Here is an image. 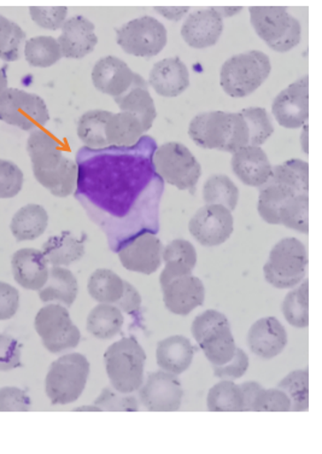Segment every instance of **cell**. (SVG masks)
I'll list each match as a JSON object with an SVG mask.
<instances>
[{
	"instance_id": "1",
	"label": "cell",
	"mask_w": 322,
	"mask_h": 454,
	"mask_svg": "<svg viewBox=\"0 0 322 454\" xmlns=\"http://www.w3.org/2000/svg\"><path fill=\"white\" fill-rule=\"evenodd\" d=\"M157 149L142 136L131 148L79 149L76 153V199L88 210L118 253L142 233L159 232V201L164 180L152 166Z\"/></svg>"
},
{
	"instance_id": "2",
	"label": "cell",
	"mask_w": 322,
	"mask_h": 454,
	"mask_svg": "<svg viewBox=\"0 0 322 454\" xmlns=\"http://www.w3.org/2000/svg\"><path fill=\"white\" fill-rule=\"evenodd\" d=\"M27 153L36 182L52 196L65 199L75 192L78 166L66 158L55 137L42 129L32 131L27 139Z\"/></svg>"
},
{
	"instance_id": "3",
	"label": "cell",
	"mask_w": 322,
	"mask_h": 454,
	"mask_svg": "<svg viewBox=\"0 0 322 454\" xmlns=\"http://www.w3.org/2000/svg\"><path fill=\"white\" fill-rule=\"evenodd\" d=\"M188 136L199 148L234 153L249 145V129L241 113L205 112L191 120Z\"/></svg>"
},
{
	"instance_id": "4",
	"label": "cell",
	"mask_w": 322,
	"mask_h": 454,
	"mask_svg": "<svg viewBox=\"0 0 322 454\" xmlns=\"http://www.w3.org/2000/svg\"><path fill=\"white\" fill-rule=\"evenodd\" d=\"M145 362V350L134 336L124 337L109 346L104 353V364L112 389L124 395L141 389Z\"/></svg>"
},
{
	"instance_id": "5",
	"label": "cell",
	"mask_w": 322,
	"mask_h": 454,
	"mask_svg": "<svg viewBox=\"0 0 322 454\" xmlns=\"http://www.w3.org/2000/svg\"><path fill=\"white\" fill-rule=\"evenodd\" d=\"M272 72L267 53L250 50L230 57L222 65L220 85L232 98H245L264 85Z\"/></svg>"
},
{
	"instance_id": "6",
	"label": "cell",
	"mask_w": 322,
	"mask_h": 454,
	"mask_svg": "<svg viewBox=\"0 0 322 454\" xmlns=\"http://www.w3.org/2000/svg\"><path fill=\"white\" fill-rule=\"evenodd\" d=\"M91 364L80 353L62 356L50 365L45 392L52 405H69L84 393Z\"/></svg>"
},
{
	"instance_id": "7",
	"label": "cell",
	"mask_w": 322,
	"mask_h": 454,
	"mask_svg": "<svg viewBox=\"0 0 322 454\" xmlns=\"http://www.w3.org/2000/svg\"><path fill=\"white\" fill-rule=\"evenodd\" d=\"M252 28L268 48L275 52H288L302 39L301 22L283 6H250Z\"/></svg>"
},
{
	"instance_id": "8",
	"label": "cell",
	"mask_w": 322,
	"mask_h": 454,
	"mask_svg": "<svg viewBox=\"0 0 322 454\" xmlns=\"http://www.w3.org/2000/svg\"><path fill=\"white\" fill-rule=\"evenodd\" d=\"M307 248L300 239L287 237L272 248L264 266L265 280L277 289H294L308 272Z\"/></svg>"
},
{
	"instance_id": "9",
	"label": "cell",
	"mask_w": 322,
	"mask_h": 454,
	"mask_svg": "<svg viewBox=\"0 0 322 454\" xmlns=\"http://www.w3.org/2000/svg\"><path fill=\"white\" fill-rule=\"evenodd\" d=\"M191 333L212 367L224 366L234 358L238 347L224 313L217 309L205 310L196 317Z\"/></svg>"
},
{
	"instance_id": "10",
	"label": "cell",
	"mask_w": 322,
	"mask_h": 454,
	"mask_svg": "<svg viewBox=\"0 0 322 454\" xmlns=\"http://www.w3.org/2000/svg\"><path fill=\"white\" fill-rule=\"evenodd\" d=\"M152 166L159 178L181 192L194 193L202 176L197 158L188 146L178 142L157 146L152 155Z\"/></svg>"
},
{
	"instance_id": "11",
	"label": "cell",
	"mask_w": 322,
	"mask_h": 454,
	"mask_svg": "<svg viewBox=\"0 0 322 454\" xmlns=\"http://www.w3.org/2000/svg\"><path fill=\"white\" fill-rule=\"evenodd\" d=\"M168 42L165 26L152 16L131 20L116 29V43L128 55L151 59L164 51Z\"/></svg>"
},
{
	"instance_id": "12",
	"label": "cell",
	"mask_w": 322,
	"mask_h": 454,
	"mask_svg": "<svg viewBox=\"0 0 322 454\" xmlns=\"http://www.w3.org/2000/svg\"><path fill=\"white\" fill-rule=\"evenodd\" d=\"M34 328L42 345L52 354L76 348L81 340V332L73 323L69 310L56 303H49L39 309Z\"/></svg>"
},
{
	"instance_id": "13",
	"label": "cell",
	"mask_w": 322,
	"mask_h": 454,
	"mask_svg": "<svg viewBox=\"0 0 322 454\" xmlns=\"http://www.w3.org/2000/svg\"><path fill=\"white\" fill-rule=\"evenodd\" d=\"M0 121L22 131H35L50 121L48 106L35 93L8 88L0 96Z\"/></svg>"
},
{
	"instance_id": "14",
	"label": "cell",
	"mask_w": 322,
	"mask_h": 454,
	"mask_svg": "<svg viewBox=\"0 0 322 454\" xmlns=\"http://www.w3.org/2000/svg\"><path fill=\"white\" fill-rule=\"evenodd\" d=\"M275 121L288 129H302L310 120V76L304 75L279 92L272 103Z\"/></svg>"
},
{
	"instance_id": "15",
	"label": "cell",
	"mask_w": 322,
	"mask_h": 454,
	"mask_svg": "<svg viewBox=\"0 0 322 454\" xmlns=\"http://www.w3.org/2000/svg\"><path fill=\"white\" fill-rule=\"evenodd\" d=\"M188 231L203 247L224 245L234 231V215L224 206L205 205L192 216Z\"/></svg>"
},
{
	"instance_id": "16",
	"label": "cell",
	"mask_w": 322,
	"mask_h": 454,
	"mask_svg": "<svg viewBox=\"0 0 322 454\" xmlns=\"http://www.w3.org/2000/svg\"><path fill=\"white\" fill-rule=\"evenodd\" d=\"M184 390L178 376L165 372H150L139 389V400L146 410L172 412L180 409Z\"/></svg>"
},
{
	"instance_id": "17",
	"label": "cell",
	"mask_w": 322,
	"mask_h": 454,
	"mask_svg": "<svg viewBox=\"0 0 322 454\" xmlns=\"http://www.w3.org/2000/svg\"><path fill=\"white\" fill-rule=\"evenodd\" d=\"M92 82L99 92L114 97L124 96L129 90L145 80L116 56H105L96 62L92 70Z\"/></svg>"
},
{
	"instance_id": "18",
	"label": "cell",
	"mask_w": 322,
	"mask_h": 454,
	"mask_svg": "<svg viewBox=\"0 0 322 454\" xmlns=\"http://www.w3.org/2000/svg\"><path fill=\"white\" fill-rule=\"evenodd\" d=\"M164 245L157 236L142 233L119 250V262L127 271L150 276L162 265Z\"/></svg>"
},
{
	"instance_id": "19",
	"label": "cell",
	"mask_w": 322,
	"mask_h": 454,
	"mask_svg": "<svg viewBox=\"0 0 322 454\" xmlns=\"http://www.w3.org/2000/svg\"><path fill=\"white\" fill-rule=\"evenodd\" d=\"M165 309L172 315L188 316L197 307L203 306L205 286L194 275L179 277L161 286Z\"/></svg>"
},
{
	"instance_id": "20",
	"label": "cell",
	"mask_w": 322,
	"mask_h": 454,
	"mask_svg": "<svg viewBox=\"0 0 322 454\" xmlns=\"http://www.w3.org/2000/svg\"><path fill=\"white\" fill-rule=\"evenodd\" d=\"M224 27V19L214 8L198 10L185 19L181 36L191 48L207 49L218 44Z\"/></svg>"
},
{
	"instance_id": "21",
	"label": "cell",
	"mask_w": 322,
	"mask_h": 454,
	"mask_svg": "<svg viewBox=\"0 0 322 454\" xmlns=\"http://www.w3.org/2000/svg\"><path fill=\"white\" fill-rule=\"evenodd\" d=\"M58 42L65 59H84L98 44L95 23L81 15L73 16L63 25Z\"/></svg>"
},
{
	"instance_id": "22",
	"label": "cell",
	"mask_w": 322,
	"mask_h": 454,
	"mask_svg": "<svg viewBox=\"0 0 322 454\" xmlns=\"http://www.w3.org/2000/svg\"><path fill=\"white\" fill-rule=\"evenodd\" d=\"M248 345L258 358L271 360L283 352L288 345V333L275 317H264L252 324Z\"/></svg>"
},
{
	"instance_id": "23",
	"label": "cell",
	"mask_w": 322,
	"mask_h": 454,
	"mask_svg": "<svg viewBox=\"0 0 322 454\" xmlns=\"http://www.w3.org/2000/svg\"><path fill=\"white\" fill-rule=\"evenodd\" d=\"M149 83L157 95L175 98L190 88V72L179 57H169L155 63Z\"/></svg>"
},
{
	"instance_id": "24",
	"label": "cell",
	"mask_w": 322,
	"mask_h": 454,
	"mask_svg": "<svg viewBox=\"0 0 322 454\" xmlns=\"http://www.w3.org/2000/svg\"><path fill=\"white\" fill-rule=\"evenodd\" d=\"M232 170L244 185L251 188L264 186L272 175V163L261 146L248 145L232 153Z\"/></svg>"
},
{
	"instance_id": "25",
	"label": "cell",
	"mask_w": 322,
	"mask_h": 454,
	"mask_svg": "<svg viewBox=\"0 0 322 454\" xmlns=\"http://www.w3.org/2000/svg\"><path fill=\"white\" fill-rule=\"evenodd\" d=\"M13 279L23 289L39 292L49 279V262L42 250L23 248L12 258Z\"/></svg>"
},
{
	"instance_id": "26",
	"label": "cell",
	"mask_w": 322,
	"mask_h": 454,
	"mask_svg": "<svg viewBox=\"0 0 322 454\" xmlns=\"http://www.w3.org/2000/svg\"><path fill=\"white\" fill-rule=\"evenodd\" d=\"M195 353V346L188 337L169 336L157 343L156 360L162 372L179 376L191 366Z\"/></svg>"
},
{
	"instance_id": "27",
	"label": "cell",
	"mask_w": 322,
	"mask_h": 454,
	"mask_svg": "<svg viewBox=\"0 0 322 454\" xmlns=\"http://www.w3.org/2000/svg\"><path fill=\"white\" fill-rule=\"evenodd\" d=\"M197 250L186 239H174L165 246L162 253L165 269L159 276V284L171 282L172 279L192 275L197 265Z\"/></svg>"
},
{
	"instance_id": "28",
	"label": "cell",
	"mask_w": 322,
	"mask_h": 454,
	"mask_svg": "<svg viewBox=\"0 0 322 454\" xmlns=\"http://www.w3.org/2000/svg\"><path fill=\"white\" fill-rule=\"evenodd\" d=\"M78 293L79 284L74 273L65 267H52L48 282L39 290V299L42 302L56 303L66 309L74 305Z\"/></svg>"
},
{
	"instance_id": "29",
	"label": "cell",
	"mask_w": 322,
	"mask_h": 454,
	"mask_svg": "<svg viewBox=\"0 0 322 454\" xmlns=\"http://www.w3.org/2000/svg\"><path fill=\"white\" fill-rule=\"evenodd\" d=\"M115 102L121 112L132 114L139 119L145 133L150 131L156 118H157V109H156L154 98L149 91L148 82L138 83L124 96L115 98Z\"/></svg>"
},
{
	"instance_id": "30",
	"label": "cell",
	"mask_w": 322,
	"mask_h": 454,
	"mask_svg": "<svg viewBox=\"0 0 322 454\" xmlns=\"http://www.w3.org/2000/svg\"><path fill=\"white\" fill-rule=\"evenodd\" d=\"M42 252L52 267L71 266L84 258L85 243L71 231H63L50 237L42 245Z\"/></svg>"
},
{
	"instance_id": "31",
	"label": "cell",
	"mask_w": 322,
	"mask_h": 454,
	"mask_svg": "<svg viewBox=\"0 0 322 454\" xmlns=\"http://www.w3.org/2000/svg\"><path fill=\"white\" fill-rule=\"evenodd\" d=\"M49 225V215L44 207L29 203L19 208L10 223V230L18 242L34 240L44 235Z\"/></svg>"
},
{
	"instance_id": "32",
	"label": "cell",
	"mask_w": 322,
	"mask_h": 454,
	"mask_svg": "<svg viewBox=\"0 0 322 454\" xmlns=\"http://www.w3.org/2000/svg\"><path fill=\"white\" fill-rule=\"evenodd\" d=\"M144 129L138 118L132 114H111L105 126L106 142L115 148H131L144 136Z\"/></svg>"
},
{
	"instance_id": "33",
	"label": "cell",
	"mask_w": 322,
	"mask_h": 454,
	"mask_svg": "<svg viewBox=\"0 0 322 454\" xmlns=\"http://www.w3.org/2000/svg\"><path fill=\"white\" fill-rule=\"evenodd\" d=\"M125 317L114 305L99 303L89 312L86 328L98 340H111L121 333Z\"/></svg>"
},
{
	"instance_id": "34",
	"label": "cell",
	"mask_w": 322,
	"mask_h": 454,
	"mask_svg": "<svg viewBox=\"0 0 322 454\" xmlns=\"http://www.w3.org/2000/svg\"><path fill=\"white\" fill-rule=\"evenodd\" d=\"M88 290L96 301L112 305L124 295L125 280L111 270L98 269L89 276Z\"/></svg>"
},
{
	"instance_id": "35",
	"label": "cell",
	"mask_w": 322,
	"mask_h": 454,
	"mask_svg": "<svg viewBox=\"0 0 322 454\" xmlns=\"http://www.w3.org/2000/svg\"><path fill=\"white\" fill-rule=\"evenodd\" d=\"M111 112L108 110L93 109L86 112L78 122V137L88 149L109 148L105 137V126Z\"/></svg>"
},
{
	"instance_id": "36",
	"label": "cell",
	"mask_w": 322,
	"mask_h": 454,
	"mask_svg": "<svg viewBox=\"0 0 322 454\" xmlns=\"http://www.w3.org/2000/svg\"><path fill=\"white\" fill-rule=\"evenodd\" d=\"M207 405L212 412H241L245 410L243 389L234 380H221L209 390Z\"/></svg>"
},
{
	"instance_id": "37",
	"label": "cell",
	"mask_w": 322,
	"mask_h": 454,
	"mask_svg": "<svg viewBox=\"0 0 322 454\" xmlns=\"http://www.w3.org/2000/svg\"><path fill=\"white\" fill-rule=\"evenodd\" d=\"M283 315L291 326L297 329H304L310 325V282L304 279L296 289H292L285 296Z\"/></svg>"
},
{
	"instance_id": "38",
	"label": "cell",
	"mask_w": 322,
	"mask_h": 454,
	"mask_svg": "<svg viewBox=\"0 0 322 454\" xmlns=\"http://www.w3.org/2000/svg\"><path fill=\"white\" fill-rule=\"evenodd\" d=\"M63 57L58 39L49 35H39L26 40L25 59L34 68H49Z\"/></svg>"
},
{
	"instance_id": "39",
	"label": "cell",
	"mask_w": 322,
	"mask_h": 454,
	"mask_svg": "<svg viewBox=\"0 0 322 454\" xmlns=\"http://www.w3.org/2000/svg\"><path fill=\"white\" fill-rule=\"evenodd\" d=\"M239 189L230 176L214 175L205 180L203 185V200L207 205H220L228 210L237 208Z\"/></svg>"
},
{
	"instance_id": "40",
	"label": "cell",
	"mask_w": 322,
	"mask_h": 454,
	"mask_svg": "<svg viewBox=\"0 0 322 454\" xmlns=\"http://www.w3.org/2000/svg\"><path fill=\"white\" fill-rule=\"evenodd\" d=\"M278 225L307 235L310 232V193L288 199L279 208Z\"/></svg>"
},
{
	"instance_id": "41",
	"label": "cell",
	"mask_w": 322,
	"mask_h": 454,
	"mask_svg": "<svg viewBox=\"0 0 322 454\" xmlns=\"http://www.w3.org/2000/svg\"><path fill=\"white\" fill-rule=\"evenodd\" d=\"M270 179L302 193H310V165L303 160L291 159L274 166Z\"/></svg>"
},
{
	"instance_id": "42",
	"label": "cell",
	"mask_w": 322,
	"mask_h": 454,
	"mask_svg": "<svg viewBox=\"0 0 322 454\" xmlns=\"http://www.w3.org/2000/svg\"><path fill=\"white\" fill-rule=\"evenodd\" d=\"M291 402V411H307L310 407V372L296 370L288 373L278 385Z\"/></svg>"
},
{
	"instance_id": "43",
	"label": "cell",
	"mask_w": 322,
	"mask_h": 454,
	"mask_svg": "<svg viewBox=\"0 0 322 454\" xmlns=\"http://www.w3.org/2000/svg\"><path fill=\"white\" fill-rule=\"evenodd\" d=\"M239 113L247 122L249 145L261 146L273 136L274 126L267 110L262 106H250V108H245Z\"/></svg>"
},
{
	"instance_id": "44",
	"label": "cell",
	"mask_w": 322,
	"mask_h": 454,
	"mask_svg": "<svg viewBox=\"0 0 322 454\" xmlns=\"http://www.w3.org/2000/svg\"><path fill=\"white\" fill-rule=\"evenodd\" d=\"M25 40L26 32L21 27L0 15V59L8 63L18 61Z\"/></svg>"
},
{
	"instance_id": "45",
	"label": "cell",
	"mask_w": 322,
	"mask_h": 454,
	"mask_svg": "<svg viewBox=\"0 0 322 454\" xmlns=\"http://www.w3.org/2000/svg\"><path fill=\"white\" fill-rule=\"evenodd\" d=\"M25 175L15 162L0 159V199H13L21 192Z\"/></svg>"
},
{
	"instance_id": "46",
	"label": "cell",
	"mask_w": 322,
	"mask_h": 454,
	"mask_svg": "<svg viewBox=\"0 0 322 454\" xmlns=\"http://www.w3.org/2000/svg\"><path fill=\"white\" fill-rule=\"evenodd\" d=\"M29 15L33 22L48 31H58L66 21V6H31Z\"/></svg>"
},
{
	"instance_id": "47",
	"label": "cell",
	"mask_w": 322,
	"mask_h": 454,
	"mask_svg": "<svg viewBox=\"0 0 322 454\" xmlns=\"http://www.w3.org/2000/svg\"><path fill=\"white\" fill-rule=\"evenodd\" d=\"M23 345L12 336L0 333V372H8L22 366Z\"/></svg>"
},
{
	"instance_id": "48",
	"label": "cell",
	"mask_w": 322,
	"mask_h": 454,
	"mask_svg": "<svg viewBox=\"0 0 322 454\" xmlns=\"http://www.w3.org/2000/svg\"><path fill=\"white\" fill-rule=\"evenodd\" d=\"M95 405L104 411H138V402L134 396L124 395L114 389L104 388L96 399Z\"/></svg>"
},
{
	"instance_id": "49",
	"label": "cell",
	"mask_w": 322,
	"mask_h": 454,
	"mask_svg": "<svg viewBox=\"0 0 322 454\" xmlns=\"http://www.w3.org/2000/svg\"><path fill=\"white\" fill-rule=\"evenodd\" d=\"M32 407L31 397L26 390L18 387H4L0 388V412H12V411H29Z\"/></svg>"
},
{
	"instance_id": "50",
	"label": "cell",
	"mask_w": 322,
	"mask_h": 454,
	"mask_svg": "<svg viewBox=\"0 0 322 454\" xmlns=\"http://www.w3.org/2000/svg\"><path fill=\"white\" fill-rule=\"evenodd\" d=\"M252 411H280L288 412L291 411V402L287 394L280 389H264L262 388L258 393L257 402H255Z\"/></svg>"
},
{
	"instance_id": "51",
	"label": "cell",
	"mask_w": 322,
	"mask_h": 454,
	"mask_svg": "<svg viewBox=\"0 0 322 454\" xmlns=\"http://www.w3.org/2000/svg\"><path fill=\"white\" fill-rule=\"evenodd\" d=\"M214 375L222 380L242 379L249 369V356L242 348L235 350L234 358L224 366L212 367Z\"/></svg>"
},
{
	"instance_id": "52",
	"label": "cell",
	"mask_w": 322,
	"mask_h": 454,
	"mask_svg": "<svg viewBox=\"0 0 322 454\" xmlns=\"http://www.w3.org/2000/svg\"><path fill=\"white\" fill-rule=\"evenodd\" d=\"M19 307V293L12 284L0 280V320L13 318Z\"/></svg>"
},
{
	"instance_id": "53",
	"label": "cell",
	"mask_w": 322,
	"mask_h": 454,
	"mask_svg": "<svg viewBox=\"0 0 322 454\" xmlns=\"http://www.w3.org/2000/svg\"><path fill=\"white\" fill-rule=\"evenodd\" d=\"M118 309L124 310L127 315L134 316L141 310L142 296L131 283L125 280V293L118 303Z\"/></svg>"
},
{
	"instance_id": "54",
	"label": "cell",
	"mask_w": 322,
	"mask_h": 454,
	"mask_svg": "<svg viewBox=\"0 0 322 454\" xmlns=\"http://www.w3.org/2000/svg\"><path fill=\"white\" fill-rule=\"evenodd\" d=\"M244 394V411H252L254 409L255 402H257L258 393L264 388L257 382H245L241 385Z\"/></svg>"
},
{
	"instance_id": "55",
	"label": "cell",
	"mask_w": 322,
	"mask_h": 454,
	"mask_svg": "<svg viewBox=\"0 0 322 454\" xmlns=\"http://www.w3.org/2000/svg\"><path fill=\"white\" fill-rule=\"evenodd\" d=\"M155 10L156 12L169 20V21L178 22L184 19L185 15H188L190 8H188V6H168V8H165V6H156Z\"/></svg>"
},
{
	"instance_id": "56",
	"label": "cell",
	"mask_w": 322,
	"mask_h": 454,
	"mask_svg": "<svg viewBox=\"0 0 322 454\" xmlns=\"http://www.w3.org/2000/svg\"><path fill=\"white\" fill-rule=\"evenodd\" d=\"M300 142L302 150L305 155H308L310 153V125L308 123L302 127Z\"/></svg>"
},
{
	"instance_id": "57",
	"label": "cell",
	"mask_w": 322,
	"mask_h": 454,
	"mask_svg": "<svg viewBox=\"0 0 322 454\" xmlns=\"http://www.w3.org/2000/svg\"><path fill=\"white\" fill-rule=\"evenodd\" d=\"M218 12V15L221 16L222 19L230 18V16L235 15V13H239L242 12L243 8H214Z\"/></svg>"
},
{
	"instance_id": "58",
	"label": "cell",
	"mask_w": 322,
	"mask_h": 454,
	"mask_svg": "<svg viewBox=\"0 0 322 454\" xmlns=\"http://www.w3.org/2000/svg\"><path fill=\"white\" fill-rule=\"evenodd\" d=\"M8 89V76L4 69L0 68V96Z\"/></svg>"
}]
</instances>
